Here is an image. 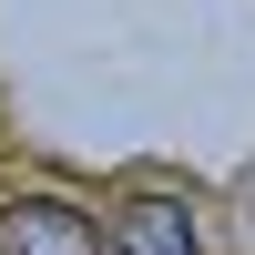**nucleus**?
<instances>
[{"mask_svg": "<svg viewBox=\"0 0 255 255\" xmlns=\"http://www.w3.org/2000/svg\"><path fill=\"white\" fill-rule=\"evenodd\" d=\"M0 255H102V225L72 194H10L0 204Z\"/></svg>", "mask_w": 255, "mask_h": 255, "instance_id": "f257e3e1", "label": "nucleus"}, {"mask_svg": "<svg viewBox=\"0 0 255 255\" xmlns=\"http://www.w3.org/2000/svg\"><path fill=\"white\" fill-rule=\"evenodd\" d=\"M113 255H194V215H184L174 194H133V204H123Z\"/></svg>", "mask_w": 255, "mask_h": 255, "instance_id": "f03ea898", "label": "nucleus"}]
</instances>
